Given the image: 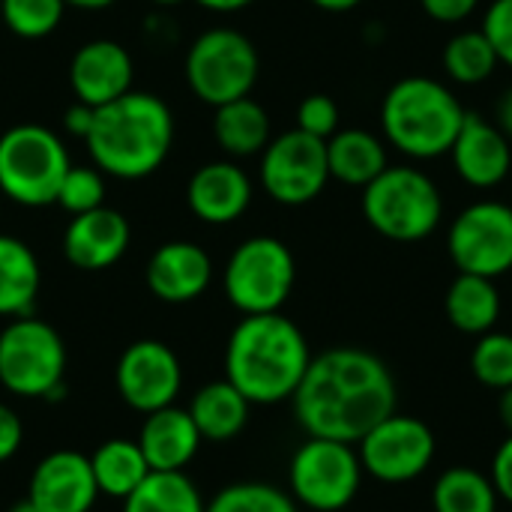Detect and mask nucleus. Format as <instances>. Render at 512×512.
Here are the masks:
<instances>
[{"label": "nucleus", "mask_w": 512, "mask_h": 512, "mask_svg": "<svg viewBox=\"0 0 512 512\" xmlns=\"http://www.w3.org/2000/svg\"><path fill=\"white\" fill-rule=\"evenodd\" d=\"M291 402L309 438L357 444L396 411V378L366 348H330L312 357Z\"/></svg>", "instance_id": "nucleus-1"}, {"label": "nucleus", "mask_w": 512, "mask_h": 512, "mask_svg": "<svg viewBox=\"0 0 512 512\" xmlns=\"http://www.w3.org/2000/svg\"><path fill=\"white\" fill-rule=\"evenodd\" d=\"M312 363L303 330L282 312L243 315L225 345V381L249 405H279L294 399Z\"/></svg>", "instance_id": "nucleus-2"}, {"label": "nucleus", "mask_w": 512, "mask_h": 512, "mask_svg": "<svg viewBox=\"0 0 512 512\" xmlns=\"http://www.w3.org/2000/svg\"><path fill=\"white\" fill-rule=\"evenodd\" d=\"M84 144L102 174L144 180L162 168L174 147V114L156 93L129 90L96 108Z\"/></svg>", "instance_id": "nucleus-3"}, {"label": "nucleus", "mask_w": 512, "mask_h": 512, "mask_svg": "<svg viewBox=\"0 0 512 512\" xmlns=\"http://www.w3.org/2000/svg\"><path fill=\"white\" fill-rule=\"evenodd\" d=\"M465 105L459 96L426 75L396 81L381 102V126L387 141L411 159H438L450 153L462 123Z\"/></svg>", "instance_id": "nucleus-4"}, {"label": "nucleus", "mask_w": 512, "mask_h": 512, "mask_svg": "<svg viewBox=\"0 0 512 512\" xmlns=\"http://www.w3.org/2000/svg\"><path fill=\"white\" fill-rule=\"evenodd\" d=\"M363 216L387 240L420 243L444 219V198L429 174L411 165H387L363 186Z\"/></svg>", "instance_id": "nucleus-5"}, {"label": "nucleus", "mask_w": 512, "mask_h": 512, "mask_svg": "<svg viewBox=\"0 0 512 512\" xmlns=\"http://www.w3.org/2000/svg\"><path fill=\"white\" fill-rule=\"evenodd\" d=\"M69 165L63 138L42 123H18L0 135V195L21 207L54 204Z\"/></svg>", "instance_id": "nucleus-6"}, {"label": "nucleus", "mask_w": 512, "mask_h": 512, "mask_svg": "<svg viewBox=\"0 0 512 512\" xmlns=\"http://www.w3.org/2000/svg\"><path fill=\"white\" fill-rule=\"evenodd\" d=\"M66 345L60 333L33 318H12L0 333V384L24 399L60 402L66 393Z\"/></svg>", "instance_id": "nucleus-7"}, {"label": "nucleus", "mask_w": 512, "mask_h": 512, "mask_svg": "<svg viewBox=\"0 0 512 512\" xmlns=\"http://www.w3.org/2000/svg\"><path fill=\"white\" fill-rule=\"evenodd\" d=\"M297 282V264L291 249L276 237L243 240L222 273V288L228 303L243 315L279 312Z\"/></svg>", "instance_id": "nucleus-8"}, {"label": "nucleus", "mask_w": 512, "mask_h": 512, "mask_svg": "<svg viewBox=\"0 0 512 512\" xmlns=\"http://www.w3.org/2000/svg\"><path fill=\"white\" fill-rule=\"evenodd\" d=\"M183 69L189 90L204 105L219 108L252 93L261 72V60L258 48L246 33L234 27H213L192 42Z\"/></svg>", "instance_id": "nucleus-9"}, {"label": "nucleus", "mask_w": 512, "mask_h": 512, "mask_svg": "<svg viewBox=\"0 0 512 512\" xmlns=\"http://www.w3.org/2000/svg\"><path fill=\"white\" fill-rule=\"evenodd\" d=\"M363 474L366 471L354 444L306 438V444H300L291 459L288 486L291 498L300 507L315 512H339L357 498Z\"/></svg>", "instance_id": "nucleus-10"}, {"label": "nucleus", "mask_w": 512, "mask_h": 512, "mask_svg": "<svg viewBox=\"0 0 512 512\" xmlns=\"http://www.w3.org/2000/svg\"><path fill=\"white\" fill-rule=\"evenodd\" d=\"M435 432L420 417L393 411L357 441L363 471L381 483L402 486L429 471L435 462Z\"/></svg>", "instance_id": "nucleus-11"}, {"label": "nucleus", "mask_w": 512, "mask_h": 512, "mask_svg": "<svg viewBox=\"0 0 512 512\" xmlns=\"http://www.w3.org/2000/svg\"><path fill=\"white\" fill-rule=\"evenodd\" d=\"M327 183V141L300 129L270 138L261 153V186L273 201L285 207H303L315 201L327 189Z\"/></svg>", "instance_id": "nucleus-12"}, {"label": "nucleus", "mask_w": 512, "mask_h": 512, "mask_svg": "<svg viewBox=\"0 0 512 512\" xmlns=\"http://www.w3.org/2000/svg\"><path fill=\"white\" fill-rule=\"evenodd\" d=\"M447 252L459 273L498 279L512 270V207L504 201L468 204L447 231Z\"/></svg>", "instance_id": "nucleus-13"}, {"label": "nucleus", "mask_w": 512, "mask_h": 512, "mask_svg": "<svg viewBox=\"0 0 512 512\" xmlns=\"http://www.w3.org/2000/svg\"><path fill=\"white\" fill-rule=\"evenodd\" d=\"M117 393L120 399L138 411V414H153L159 408L174 405L183 387V369L177 354L156 339H138L132 342L114 369Z\"/></svg>", "instance_id": "nucleus-14"}, {"label": "nucleus", "mask_w": 512, "mask_h": 512, "mask_svg": "<svg viewBox=\"0 0 512 512\" xmlns=\"http://www.w3.org/2000/svg\"><path fill=\"white\" fill-rule=\"evenodd\" d=\"M27 498L42 512H90L99 498L90 456L75 450L48 453L33 468Z\"/></svg>", "instance_id": "nucleus-15"}, {"label": "nucleus", "mask_w": 512, "mask_h": 512, "mask_svg": "<svg viewBox=\"0 0 512 512\" xmlns=\"http://www.w3.org/2000/svg\"><path fill=\"white\" fill-rule=\"evenodd\" d=\"M132 57L114 39H90L69 60V87L78 102L102 108L132 90Z\"/></svg>", "instance_id": "nucleus-16"}, {"label": "nucleus", "mask_w": 512, "mask_h": 512, "mask_svg": "<svg viewBox=\"0 0 512 512\" xmlns=\"http://www.w3.org/2000/svg\"><path fill=\"white\" fill-rule=\"evenodd\" d=\"M132 240V228L120 210L96 207L69 219L63 231V255L72 267L96 273L114 267Z\"/></svg>", "instance_id": "nucleus-17"}, {"label": "nucleus", "mask_w": 512, "mask_h": 512, "mask_svg": "<svg viewBox=\"0 0 512 512\" xmlns=\"http://www.w3.org/2000/svg\"><path fill=\"white\" fill-rule=\"evenodd\" d=\"M456 174L474 189L501 186L510 177L512 141L501 126L489 123L480 114H465V123L450 147Z\"/></svg>", "instance_id": "nucleus-18"}, {"label": "nucleus", "mask_w": 512, "mask_h": 512, "mask_svg": "<svg viewBox=\"0 0 512 512\" xmlns=\"http://www.w3.org/2000/svg\"><path fill=\"white\" fill-rule=\"evenodd\" d=\"M147 288L162 303H192L198 300L213 282V261L210 255L189 240L162 243L147 261Z\"/></svg>", "instance_id": "nucleus-19"}, {"label": "nucleus", "mask_w": 512, "mask_h": 512, "mask_svg": "<svg viewBox=\"0 0 512 512\" xmlns=\"http://www.w3.org/2000/svg\"><path fill=\"white\" fill-rule=\"evenodd\" d=\"M186 204L207 225H231L252 204V180L237 162H207L189 177Z\"/></svg>", "instance_id": "nucleus-20"}, {"label": "nucleus", "mask_w": 512, "mask_h": 512, "mask_svg": "<svg viewBox=\"0 0 512 512\" xmlns=\"http://www.w3.org/2000/svg\"><path fill=\"white\" fill-rule=\"evenodd\" d=\"M144 417L147 420L138 432V447L150 471H183L198 456L204 441L192 414L177 405H168Z\"/></svg>", "instance_id": "nucleus-21"}, {"label": "nucleus", "mask_w": 512, "mask_h": 512, "mask_svg": "<svg viewBox=\"0 0 512 512\" xmlns=\"http://www.w3.org/2000/svg\"><path fill=\"white\" fill-rule=\"evenodd\" d=\"M327 165L330 180H339L345 186H369L390 162L384 141L366 129H339L327 138Z\"/></svg>", "instance_id": "nucleus-22"}, {"label": "nucleus", "mask_w": 512, "mask_h": 512, "mask_svg": "<svg viewBox=\"0 0 512 512\" xmlns=\"http://www.w3.org/2000/svg\"><path fill=\"white\" fill-rule=\"evenodd\" d=\"M444 312L450 324L465 336H483L495 330L501 318V291L495 279L459 273L444 297Z\"/></svg>", "instance_id": "nucleus-23"}, {"label": "nucleus", "mask_w": 512, "mask_h": 512, "mask_svg": "<svg viewBox=\"0 0 512 512\" xmlns=\"http://www.w3.org/2000/svg\"><path fill=\"white\" fill-rule=\"evenodd\" d=\"M249 399L231 384V381H213L204 384L189 405V414L201 432L204 441H231L237 438L249 423Z\"/></svg>", "instance_id": "nucleus-24"}, {"label": "nucleus", "mask_w": 512, "mask_h": 512, "mask_svg": "<svg viewBox=\"0 0 512 512\" xmlns=\"http://www.w3.org/2000/svg\"><path fill=\"white\" fill-rule=\"evenodd\" d=\"M39 282L42 273L33 249L12 234H0V315H30L39 294Z\"/></svg>", "instance_id": "nucleus-25"}, {"label": "nucleus", "mask_w": 512, "mask_h": 512, "mask_svg": "<svg viewBox=\"0 0 512 512\" xmlns=\"http://www.w3.org/2000/svg\"><path fill=\"white\" fill-rule=\"evenodd\" d=\"M213 135L228 156L246 159L264 153V147L270 144V114L252 96H240L216 108Z\"/></svg>", "instance_id": "nucleus-26"}, {"label": "nucleus", "mask_w": 512, "mask_h": 512, "mask_svg": "<svg viewBox=\"0 0 512 512\" xmlns=\"http://www.w3.org/2000/svg\"><path fill=\"white\" fill-rule=\"evenodd\" d=\"M90 468H93L99 495L114 498V501H126L150 474V465L138 441H126V438H111L99 444L96 453L90 456Z\"/></svg>", "instance_id": "nucleus-27"}, {"label": "nucleus", "mask_w": 512, "mask_h": 512, "mask_svg": "<svg viewBox=\"0 0 512 512\" xmlns=\"http://www.w3.org/2000/svg\"><path fill=\"white\" fill-rule=\"evenodd\" d=\"M198 486L183 471H150L123 501V512H204Z\"/></svg>", "instance_id": "nucleus-28"}, {"label": "nucleus", "mask_w": 512, "mask_h": 512, "mask_svg": "<svg viewBox=\"0 0 512 512\" xmlns=\"http://www.w3.org/2000/svg\"><path fill=\"white\" fill-rule=\"evenodd\" d=\"M498 492L489 474L453 465L447 468L432 489V510L435 512H498Z\"/></svg>", "instance_id": "nucleus-29"}, {"label": "nucleus", "mask_w": 512, "mask_h": 512, "mask_svg": "<svg viewBox=\"0 0 512 512\" xmlns=\"http://www.w3.org/2000/svg\"><path fill=\"white\" fill-rule=\"evenodd\" d=\"M501 66L489 36L480 30H459L444 48V69L456 84H483Z\"/></svg>", "instance_id": "nucleus-30"}, {"label": "nucleus", "mask_w": 512, "mask_h": 512, "mask_svg": "<svg viewBox=\"0 0 512 512\" xmlns=\"http://www.w3.org/2000/svg\"><path fill=\"white\" fill-rule=\"evenodd\" d=\"M204 512H300L297 501L270 483H234L216 492Z\"/></svg>", "instance_id": "nucleus-31"}, {"label": "nucleus", "mask_w": 512, "mask_h": 512, "mask_svg": "<svg viewBox=\"0 0 512 512\" xmlns=\"http://www.w3.org/2000/svg\"><path fill=\"white\" fill-rule=\"evenodd\" d=\"M471 372L489 390H510L512 387V336L501 330H489L477 336L471 351Z\"/></svg>", "instance_id": "nucleus-32"}, {"label": "nucleus", "mask_w": 512, "mask_h": 512, "mask_svg": "<svg viewBox=\"0 0 512 512\" xmlns=\"http://www.w3.org/2000/svg\"><path fill=\"white\" fill-rule=\"evenodd\" d=\"M66 0H3L0 21L21 39H42L57 30Z\"/></svg>", "instance_id": "nucleus-33"}, {"label": "nucleus", "mask_w": 512, "mask_h": 512, "mask_svg": "<svg viewBox=\"0 0 512 512\" xmlns=\"http://www.w3.org/2000/svg\"><path fill=\"white\" fill-rule=\"evenodd\" d=\"M66 213L78 216L105 204V174L96 165H69L57 201Z\"/></svg>", "instance_id": "nucleus-34"}, {"label": "nucleus", "mask_w": 512, "mask_h": 512, "mask_svg": "<svg viewBox=\"0 0 512 512\" xmlns=\"http://www.w3.org/2000/svg\"><path fill=\"white\" fill-rule=\"evenodd\" d=\"M297 129L306 135H315L327 141L330 135L339 132V105L327 93H312L300 102L297 108Z\"/></svg>", "instance_id": "nucleus-35"}, {"label": "nucleus", "mask_w": 512, "mask_h": 512, "mask_svg": "<svg viewBox=\"0 0 512 512\" xmlns=\"http://www.w3.org/2000/svg\"><path fill=\"white\" fill-rule=\"evenodd\" d=\"M483 33L489 36L498 60L512 69V0H492L483 18Z\"/></svg>", "instance_id": "nucleus-36"}, {"label": "nucleus", "mask_w": 512, "mask_h": 512, "mask_svg": "<svg viewBox=\"0 0 512 512\" xmlns=\"http://www.w3.org/2000/svg\"><path fill=\"white\" fill-rule=\"evenodd\" d=\"M420 6H423V12L432 21L459 24V21H465L480 6V0H420Z\"/></svg>", "instance_id": "nucleus-37"}, {"label": "nucleus", "mask_w": 512, "mask_h": 512, "mask_svg": "<svg viewBox=\"0 0 512 512\" xmlns=\"http://www.w3.org/2000/svg\"><path fill=\"white\" fill-rule=\"evenodd\" d=\"M489 480H492V486H495V492H498V498L501 501H507L512 504V435L495 450V456H492V474H489Z\"/></svg>", "instance_id": "nucleus-38"}, {"label": "nucleus", "mask_w": 512, "mask_h": 512, "mask_svg": "<svg viewBox=\"0 0 512 512\" xmlns=\"http://www.w3.org/2000/svg\"><path fill=\"white\" fill-rule=\"evenodd\" d=\"M21 441H24V426H21L18 414L0 402V465L18 453Z\"/></svg>", "instance_id": "nucleus-39"}, {"label": "nucleus", "mask_w": 512, "mask_h": 512, "mask_svg": "<svg viewBox=\"0 0 512 512\" xmlns=\"http://www.w3.org/2000/svg\"><path fill=\"white\" fill-rule=\"evenodd\" d=\"M93 114H96V108L93 105H87V102H75V105H69L66 108V114H63V129L69 132V135H75V138H87V132H90V126H93Z\"/></svg>", "instance_id": "nucleus-40"}, {"label": "nucleus", "mask_w": 512, "mask_h": 512, "mask_svg": "<svg viewBox=\"0 0 512 512\" xmlns=\"http://www.w3.org/2000/svg\"><path fill=\"white\" fill-rule=\"evenodd\" d=\"M198 6H204V9H210V12H222V15H228V12H240V9H246V6H252L255 0H195Z\"/></svg>", "instance_id": "nucleus-41"}, {"label": "nucleus", "mask_w": 512, "mask_h": 512, "mask_svg": "<svg viewBox=\"0 0 512 512\" xmlns=\"http://www.w3.org/2000/svg\"><path fill=\"white\" fill-rule=\"evenodd\" d=\"M498 126H501V132L512 141V87L501 96V102H498Z\"/></svg>", "instance_id": "nucleus-42"}, {"label": "nucleus", "mask_w": 512, "mask_h": 512, "mask_svg": "<svg viewBox=\"0 0 512 512\" xmlns=\"http://www.w3.org/2000/svg\"><path fill=\"white\" fill-rule=\"evenodd\" d=\"M309 3L318 6V9H324V12H351L363 0H309Z\"/></svg>", "instance_id": "nucleus-43"}, {"label": "nucleus", "mask_w": 512, "mask_h": 512, "mask_svg": "<svg viewBox=\"0 0 512 512\" xmlns=\"http://www.w3.org/2000/svg\"><path fill=\"white\" fill-rule=\"evenodd\" d=\"M498 411H501V420H504L507 432L512 435V387L501 393V405H498Z\"/></svg>", "instance_id": "nucleus-44"}, {"label": "nucleus", "mask_w": 512, "mask_h": 512, "mask_svg": "<svg viewBox=\"0 0 512 512\" xmlns=\"http://www.w3.org/2000/svg\"><path fill=\"white\" fill-rule=\"evenodd\" d=\"M117 0H66V6H75V9H90V12H96V9H108V6H114Z\"/></svg>", "instance_id": "nucleus-45"}, {"label": "nucleus", "mask_w": 512, "mask_h": 512, "mask_svg": "<svg viewBox=\"0 0 512 512\" xmlns=\"http://www.w3.org/2000/svg\"><path fill=\"white\" fill-rule=\"evenodd\" d=\"M9 512H42V510H39V507H36V504L27 498V501H18V504H15V507H12Z\"/></svg>", "instance_id": "nucleus-46"}, {"label": "nucleus", "mask_w": 512, "mask_h": 512, "mask_svg": "<svg viewBox=\"0 0 512 512\" xmlns=\"http://www.w3.org/2000/svg\"><path fill=\"white\" fill-rule=\"evenodd\" d=\"M156 6H180V3H186V0H153Z\"/></svg>", "instance_id": "nucleus-47"}, {"label": "nucleus", "mask_w": 512, "mask_h": 512, "mask_svg": "<svg viewBox=\"0 0 512 512\" xmlns=\"http://www.w3.org/2000/svg\"><path fill=\"white\" fill-rule=\"evenodd\" d=\"M0 6H3V0H0Z\"/></svg>", "instance_id": "nucleus-48"}]
</instances>
